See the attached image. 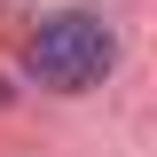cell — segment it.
Returning <instances> with one entry per match:
<instances>
[{
	"instance_id": "1",
	"label": "cell",
	"mask_w": 157,
	"mask_h": 157,
	"mask_svg": "<svg viewBox=\"0 0 157 157\" xmlns=\"http://www.w3.org/2000/svg\"><path fill=\"white\" fill-rule=\"evenodd\" d=\"M118 63V39L102 32L94 16H39L32 47H24V71L39 78V86H55V94H86V86H102Z\"/></svg>"
}]
</instances>
